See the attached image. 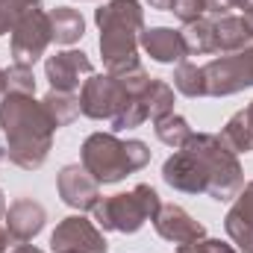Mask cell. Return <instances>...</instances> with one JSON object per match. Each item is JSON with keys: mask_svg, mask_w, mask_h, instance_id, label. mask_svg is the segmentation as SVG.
Returning a JSON list of instances; mask_svg holds the SVG:
<instances>
[{"mask_svg": "<svg viewBox=\"0 0 253 253\" xmlns=\"http://www.w3.org/2000/svg\"><path fill=\"white\" fill-rule=\"evenodd\" d=\"M0 129H3V156L24 168V171H39L53 147V132L56 126L47 118L42 100L33 94H15L6 91L0 97Z\"/></svg>", "mask_w": 253, "mask_h": 253, "instance_id": "obj_1", "label": "cell"}, {"mask_svg": "<svg viewBox=\"0 0 253 253\" xmlns=\"http://www.w3.org/2000/svg\"><path fill=\"white\" fill-rule=\"evenodd\" d=\"M100 30V56L109 74L138 65V36L144 30V9L138 0H106L94 9Z\"/></svg>", "mask_w": 253, "mask_h": 253, "instance_id": "obj_2", "label": "cell"}, {"mask_svg": "<svg viewBox=\"0 0 253 253\" xmlns=\"http://www.w3.org/2000/svg\"><path fill=\"white\" fill-rule=\"evenodd\" d=\"M80 165L100 186H115L150 165V147L141 138L121 141L115 132H91L80 147Z\"/></svg>", "mask_w": 253, "mask_h": 253, "instance_id": "obj_3", "label": "cell"}, {"mask_svg": "<svg viewBox=\"0 0 253 253\" xmlns=\"http://www.w3.org/2000/svg\"><path fill=\"white\" fill-rule=\"evenodd\" d=\"M183 150L200 165L206 194L218 203L236 200V194L245 189V168L239 162V153H233L221 135L212 132H191V138L183 144Z\"/></svg>", "mask_w": 253, "mask_h": 253, "instance_id": "obj_4", "label": "cell"}, {"mask_svg": "<svg viewBox=\"0 0 253 253\" xmlns=\"http://www.w3.org/2000/svg\"><path fill=\"white\" fill-rule=\"evenodd\" d=\"M162 200L159 191L147 183H138L135 189L124 191V194H112V197H100L97 206L91 209L94 224L100 230H112V233H124L132 236L138 233L147 221L156 218Z\"/></svg>", "mask_w": 253, "mask_h": 253, "instance_id": "obj_5", "label": "cell"}, {"mask_svg": "<svg viewBox=\"0 0 253 253\" xmlns=\"http://www.w3.org/2000/svg\"><path fill=\"white\" fill-rule=\"evenodd\" d=\"M135 100V94L126 91V85L115 74H91L85 77L83 88H80V115L91 118V121H115L126 109V103Z\"/></svg>", "mask_w": 253, "mask_h": 253, "instance_id": "obj_6", "label": "cell"}, {"mask_svg": "<svg viewBox=\"0 0 253 253\" xmlns=\"http://www.w3.org/2000/svg\"><path fill=\"white\" fill-rule=\"evenodd\" d=\"M206 97H230L245 88H253V42L242 50L221 53L203 65Z\"/></svg>", "mask_w": 253, "mask_h": 253, "instance_id": "obj_7", "label": "cell"}, {"mask_svg": "<svg viewBox=\"0 0 253 253\" xmlns=\"http://www.w3.org/2000/svg\"><path fill=\"white\" fill-rule=\"evenodd\" d=\"M50 42H53V36H50V18H47L44 9L33 6V9L18 21V27L12 30L9 47H12L15 62L33 68V65L44 56V50H47Z\"/></svg>", "mask_w": 253, "mask_h": 253, "instance_id": "obj_8", "label": "cell"}, {"mask_svg": "<svg viewBox=\"0 0 253 253\" xmlns=\"http://www.w3.org/2000/svg\"><path fill=\"white\" fill-rule=\"evenodd\" d=\"M50 251L53 253H109V242L103 230L83 218V215H68L56 224L50 236Z\"/></svg>", "mask_w": 253, "mask_h": 253, "instance_id": "obj_9", "label": "cell"}, {"mask_svg": "<svg viewBox=\"0 0 253 253\" xmlns=\"http://www.w3.org/2000/svg\"><path fill=\"white\" fill-rule=\"evenodd\" d=\"M91 74H94V65H91V59L83 50H59V53L44 59V77H47L53 91L77 94V88Z\"/></svg>", "mask_w": 253, "mask_h": 253, "instance_id": "obj_10", "label": "cell"}, {"mask_svg": "<svg viewBox=\"0 0 253 253\" xmlns=\"http://www.w3.org/2000/svg\"><path fill=\"white\" fill-rule=\"evenodd\" d=\"M56 189L65 206L77 212H91L100 200V183L83 165H62V171L56 174Z\"/></svg>", "mask_w": 253, "mask_h": 253, "instance_id": "obj_11", "label": "cell"}, {"mask_svg": "<svg viewBox=\"0 0 253 253\" xmlns=\"http://www.w3.org/2000/svg\"><path fill=\"white\" fill-rule=\"evenodd\" d=\"M44 224H47V209L33 197H18L6 209V218H3V227H6V233L15 245L33 242L44 230Z\"/></svg>", "mask_w": 253, "mask_h": 253, "instance_id": "obj_12", "label": "cell"}, {"mask_svg": "<svg viewBox=\"0 0 253 253\" xmlns=\"http://www.w3.org/2000/svg\"><path fill=\"white\" fill-rule=\"evenodd\" d=\"M153 227H156L159 239H165L171 245H189V242H197L206 236V227L177 203H162L153 218Z\"/></svg>", "mask_w": 253, "mask_h": 253, "instance_id": "obj_13", "label": "cell"}, {"mask_svg": "<svg viewBox=\"0 0 253 253\" xmlns=\"http://www.w3.org/2000/svg\"><path fill=\"white\" fill-rule=\"evenodd\" d=\"M138 44L144 47V53L153 62H159V65H180V62H186V56H189L183 30H174V27H150V30H141Z\"/></svg>", "mask_w": 253, "mask_h": 253, "instance_id": "obj_14", "label": "cell"}, {"mask_svg": "<svg viewBox=\"0 0 253 253\" xmlns=\"http://www.w3.org/2000/svg\"><path fill=\"white\" fill-rule=\"evenodd\" d=\"M162 180H165L174 191H183V194H206L203 171H200V165L191 159L183 147H180L174 156L165 159V165H162Z\"/></svg>", "mask_w": 253, "mask_h": 253, "instance_id": "obj_15", "label": "cell"}, {"mask_svg": "<svg viewBox=\"0 0 253 253\" xmlns=\"http://www.w3.org/2000/svg\"><path fill=\"white\" fill-rule=\"evenodd\" d=\"M212 27H215V53H233L253 42V30L245 21V15H233V12L218 15L212 18Z\"/></svg>", "mask_w": 253, "mask_h": 253, "instance_id": "obj_16", "label": "cell"}, {"mask_svg": "<svg viewBox=\"0 0 253 253\" xmlns=\"http://www.w3.org/2000/svg\"><path fill=\"white\" fill-rule=\"evenodd\" d=\"M50 18V36L56 44H77L83 36H85V18L80 15V9L74 6H56L47 12Z\"/></svg>", "mask_w": 253, "mask_h": 253, "instance_id": "obj_17", "label": "cell"}, {"mask_svg": "<svg viewBox=\"0 0 253 253\" xmlns=\"http://www.w3.org/2000/svg\"><path fill=\"white\" fill-rule=\"evenodd\" d=\"M221 141L233 150V153H251L253 150V100L239 109L221 129Z\"/></svg>", "mask_w": 253, "mask_h": 253, "instance_id": "obj_18", "label": "cell"}, {"mask_svg": "<svg viewBox=\"0 0 253 253\" xmlns=\"http://www.w3.org/2000/svg\"><path fill=\"white\" fill-rule=\"evenodd\" d=\"M42 106L47 112V118L53 121V126H68L71 121L80 118V94H71V91H47L42 97Z\"/></svg>", "mask_w": 253, "mask_h": 253, "instance_id": "obj_19", "label": "cell"}, {"mask_svg": "<svg viewBox=\"0 0 253 253\" xmlns=\"http://www.w3.org/2000/svg\"><path fill=\"white\" fill-rule=\"evenodd\" d=\"M141 100L147 106V115L153 121H159V118H165V115L174 112V85L165 83V80H159V77H153L150 85H147V91L141 94Z\"/></svg>", "mask_w": 253, "mask_h": 253, "instance_id": "obj_20", "label": "cell"}, {"mask_svg": "<svg viewBox=\"0 0 253 253\" xmlns=\"http://www.w3.org/2000/svg\"><path fill=\"white\" fill-rule=\"evenodd\" d=\"M153 129H156V138H159L165 147H171V150H180V147L191 138V132H194L189 126V121H186L183 115H177V112H171V115L153 121Z\"/></svg>", "mask_w": 253, "mask_h": 253, "instance_id": "obj_21", "label": "cell"}, {"mask_svg": "<svg viewBox=\"0 0 253 253\" xmlns=\"http://www.w3.org/2000/svg\"><path fill=\"white\" fill-rule=\"evenodd\" d=\"M183 39H186L189 56L215 53V27H212V18H200V21H194V24H186Z\"/></svg>", "mask_w": 253, "mask_h": 253, "instance_id": "obj_22", "label": "cell"}, {"mask_svg": "<svg viewBox=\"0 0 253 253\" xmlns=\"http://www.w3.org/2000/svg\"><path fill=\"white\" fill-rule=\"evenodd\" d=\"M174 88L186 97H206V77H203V68L191 62H180L174 68Z\"/></svg>", "mask_w": 253, "mask_h": 253, "instance_id": "obj_23", "label": "cell"}, {"mask_svg": "<svg viewBox=\"0 0 253 253\" xmlns=\"http://www.w3.org/2000/svg\"><path fill=\"white\" fill-rule=\"evenodd\" d=\"M6 91L15 94H36V74L30 65H9L6 68Z\"/></svg>", "mask_w": 253, "mask_h": 253, "instance_id": "obj_24", "label": "cell"}, {"mask_svg": "<svg viewBox=\"0 0 253 253\" xmlns=\"http://www.w3.org/2000/svg\"><path fill=\"white\" fill-rule=\"evenodd\" d=\"M30 9H33V3H27V0H0V36L12 33Z\"/></svg>", "mask_w": 253, "mask_h": 253, "instance_id": "obj_25", "label": "cell"}, {"mask_svg": "<svg viewBox=\"0 0 253 253\" xmlns=\"http://www.w3.org/2000/svg\"><path fill=\"white\" fill-rule=\"evenodd\" d=\"M150 115H147V106H144V100L141 97H135V100H129L126 103V109L112 121V129L115 132H121V129H135V126H141L147 121Z\"/></svg>", "mask_w": 253, "mask_h": 253, "instance_id": "obj_26", "label": "cell"}, {"mask_svg": "<svg viewBox=\"0 0 253 253\" xmlns=\"http://www.w3.org/2000/svg\"><path fill=\"white\" fill-rule=\"evenodd\" d=\"M227 218H233V221H242V224L253 227V180H251V183H248L242 191H239V194H236V200H233V206H230Z\"/></svg>", "mask_w": 253, "mask_h": 253, "instance_id": "obj_27", "label": "cell"}, {"mask_svg": "<svg viewBox=\"0 0 253 253\" xmlns=\"http://www.w3.org/2000/svg\"><path fill=\"white\" fill-rule=\"evenodd\" d=\"M168 12H174V18H180L183 24H194L206 18V3L203 0H171Z\"/></svg>", "mask_w": 253, "mask_h": 253, "instance_id": "obj_28", "label": "cell"}, {"mask_svg": "<svg viewBox=\"0 0 253 253\" xmlns=\"http://www.w3.org/2000/svg\"><path fill=\"white\" fill-rule=\"evenodd\" d=\"M191 248H194V253H239L233 245H227V242H221V239H209V236L191 242Z\"/></svg>", "mask_w": 253, "mask_h": 253, "instance_id": "obj_29", "label": "cell"}, {"mask_svg": "<svg viewBox=\"0 0 253 253\" xmlns=\"http://www.w3.org/2000/svg\"><path fill=\"white\" fill-rule=\"evenodd\" d=\"M206 3V12H212L215 18L218 15H230V9L239 6V0H203Z\"/></svg>", "mask_w": 253, "mask_h": 253, "instance_id": "obj_30", "label": "cell"}, {"mask_svg": "<svg viewBox=\"0 0 253 253\" xmlns=\"http://www.w3.org/2000/svg\"><path fill=\"white\" fill-rule=\"evenodd\" d=\"M6 253H44V251H42V248H36V245H30V242H27V245H18V248H12V251H6Z\"/></svg>", "mask_w": 253, "mask_h": 253, "instance_id": "obj_31", "label": "cell"}, {"mask_svg": "<svg viewBox=\"0 0 253 253\" xmlns=\"http://www.w3.org/2000/svg\"><path fill=\"white\" fill-rule=\"evenodd\" d=\"M9 242H12V239H9V233H6V227L0 224V253H6V251H9Z\"/></svg>", "mask_w": 253, "mask_h": 253, "instance_id": "obj_32", "label": "cell"}, {"mask_svg": "<svg viewBox=\"0 0 253 253\" xmlns=\"http://www.w3.org/2000/svg\"><path fill=\"white\" fill-rule=\"evenodd\" d=\"M150 3V9H162V12H168V6H171V0H147Z\"/></svg>", "mask_w": 253, "mask_h": 253, "instance_id": "obj_33", "label": "cell"}, {"mask_svg": "<svg viewBox=\"0 0 253 253\" xmlns=\"http://www.w3.org/2000/svg\"><path fill=\"white\" fill-rule=\"evenodd\" d=\"M6 94V68H0V97Z\"/></svg>", "mask_w": 253, "mask_h": 253, "instance_id": "obj_34", "label": "cell"}, {"mask_svg": "<svg viewBox=\"0 0 253 253\" xmlns=\"http://www.w3.org/2000/svg\"><path fill=\"white\" fill-rule=\"evenodd\" d=\"M6 218V197H3V189H0V221Z\"/></svg>", "mask_w": 253, "mask_h": 253, "instance_id": "obj_35", "label": "cell"}, {"mask_svg": "<svg viewBox=\"0 0 253 253\" xmlns=\"http://www.w3.org/2000/svg\"><path fill=\"white\" fill-rule=\"evenodd\" d=\"M174 253H194V248H191V242L189 245H177V251Z\"/></svg>", "mask_w": 253, "mask_h": 253, "instance_id": "obj_36", "label": "cell"}, {"mask_svg": "<svg viewBox=\"0 0 253 253\" xmlns=\"http://www.w3.org/2000/svg\"><path fill=\"white\" fill-rule=\"evenodd\" d=\"M239 9H245V12H251V9H253V0H239Z\"/></svg>", "mask_w": 253, "mask_h": 253, "instance_id": "obj_37", "label": "cell"}, {"mask_svg": "<svg viewBox=\"0 0 253 253\" xmlns=\"http://www.w3.org/2000/svg\"><path fill=\"white\" fill-rule=\"evenodd\" d=\"M27 3H33V6H39V3H42V0H27Z\"/></svg>", "mask_w": 253, "mask_h": 253, "instance_id": "obj_38", "label": "cell"}]
</instances>
